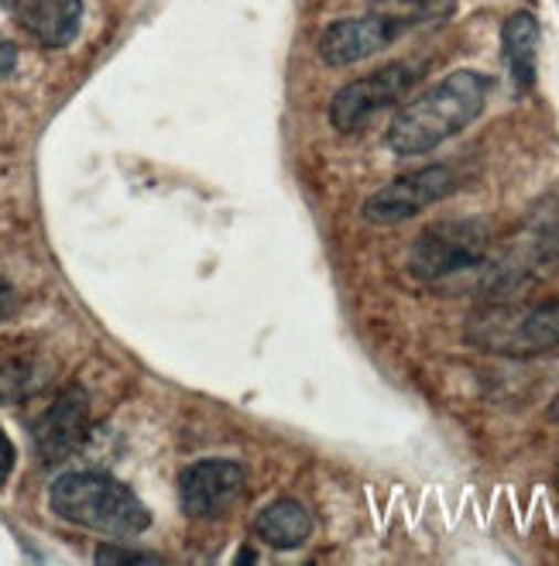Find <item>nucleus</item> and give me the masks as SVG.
Instances as JSON below:
<instances>
[{"label":"nucleus","mask_w":559,"mask_h":566,"mask_svg":"<svg viewBox=\"0 0 559 566\" xmlns=\"http://www.w3.org/2000/svg\"><path fill=\"white\" fill-rule=\"evenodd\" d=\"M491 80L477 70H456L394 114L388 148L402 158L425 155L467 130L487 107Z\"/></svg>","instance_id":"1"},{"label":"nucleus","mask_w":559,"mask_h":566,"mask_svg":"<svg viewBox=\"0 0 559 566\" xmlns=\"http://www.w3.org/2000/svg\"><path fill=\"white\" fill-rule=\"evenodd\" d=\"M49 505L62 522L117 539L141 536L151 525V512L145 509L141 497L117 478L101 471L62 474L49 491Z\"/></svg>","instance_id":"2"},{"label":"nucleus","mask_w":559,"mask_h":566,"mask_svg":"<svg viewBox=\"0 0 559 566\" xmlns=\"http://www.w3.org/2000/svg\"><path fill=\"white\" fill-rule=\"evenodd\" d=\"M491 264V227L477 217L440 220L425 227L409 251V272L419 282H453L481 275Z\"/></svg>","instance_id":"3"},{"label":"nucleus","mask_w":559,"mask_h":566,"mask_svg":"<svg viewBox=\"0 0 559 566\" xmlns=\"http://www.w3.org/2000/svg\"><path fill=\"white\" fill-rule=\"evenodd\" d=\"M467 344L487 354H559V298L539 306H487L467 319Z\"/></svg>","instance_id":"4"},{"label":"nucleus","mask_w":559,"mask_h":566,"mask_svg":"<svg viewBox=\"0 0 559 566\" xmlns=\"http://www.w3.org/2000/svg\"><path fill=\"white\" fill-rule=\"evenodd\" d=\"M453 189H456V176L450 165H425V169L405 172L381 186L375 196H368L365 207H360V217L375 227H394L436 207Z\"/></svg>","instance_id":"5"},{"label":"nucleus","mask_w":559,"mask_h":566,"mask_svg":"<svg viewBox=\"0 0 559 566\" xmlns=\"http://www.w3.org/2000/svg\"><path fill=\"white\" fill-rule=\"evenodd\" d=\"M415 80H419V65L412 62H391L371 76L350 80L330 99V124L337 130H360L371 117L399 104L415 86Z\"/></svg>","instance_id":"6"},{"label":"nucleus","mask_w":559,"mask_h":566,"mask_svg":"<svg viewBox=\"0 0 559 566\" xmlns=\"http://www.w3.org/2000/svg\"><path fill=\"white\" fill-rule=\"evenodd\" d=\"M247 491L244 463L213 457L196 460L179 474V502L189 518H220L234 509Z\"/></svg>","instance_id":"7"},{"label":"nucleus","mask_w":559,"mask_h":566,"mask_svg":"<svg viewBox=\"0 0 559 566\" xmlns=\"http://www.w3.org/2000/svg\"><path fill=\"white\" fill-rule=\"evenodd\" d=\"M89 437V398L83 388H65L35 426V453L42 463H62Z\"/></svg>","instance_id":"8"},{"label":"nucleus","mask_w":559,"mask_h":566,"mask_svg":"<svg viewBox=\"0 0 559 566\" xmlns=\"http://www.w3.org/2000/svg\"><path fill=\"white\" fill-rule=\"evenodd\" d=\"M399 39H402L399 28L368 11L360 18H344L326 28L319 35V59L326 65H334V70H347V65H357L378 55L381 49H388Z\"/></svg>","instance_id":"9"},{"label":"nucleus","mask_w":559,"mask_h":566,"mask_svg":"<svg viewBox=\"0 0 559 566\" xmlns=\"http://www.w3.org/2000/svg\"><path fill=\"white\" fill-rule=\"evenodd\" d=\"M11 14L45 49H65L80 35L83 0H11Z\"/></svg>","instance_id":"10"},{"label":"nucleus","mask_w":559,"mask_h":566,"mask_svg":"<svg viewBox=\"0 0 559 566\" xmlns=\"http://www.w3.org/2000/svg\"><path fill=\"white\" fill-rule=\"evenodd\" d=\"M502 55L515 90H532L539 62V21L529 11H515L502 24Z\"/></svg>","instance_id":"11"},{"label":"nucleus","mask_w":559,"mask_h":566,"mask_svg":"<svg viewBox=\"0 0 559 566\" xmlns=\"http://www.w3.org/2000/svg\"><path fill=\"white\" fill-rule=\"evenodd\" d=\"M254 532H257V539H265L272 549H299L313 536V515L299 502L282 497V502H272L268 509L257 512Z\"/></svg>","instance_id":"12"},{"label":"nucleus","mask_w":559,"mask_h":566,"mask_svg":"<svg viewBox=\"0 0 559 566\" xmlns=\"http://www.w3.org/2000/svg\"><path fill=\"white\" fill-rule=\"evenodd\" d=\"M368 11L409 35L425 24H443L456 14V0H368Z\"/></svg>","instance_id":"13"},{"label":"nucleus","mask_w":559,"mask_h":566,"mask_svg":"<svg viewBox=\"0 0 559 566\" xmlns=\"http://www.w3.org/2000/svg\"><path fill=\"white\" fill-rule=\"evenodd\" d=\"M96 563H161L158 553H138L124 546H101L96 549Z\"/></svg>","instance_id":"14"},{"label":"nucleus","mask_w":559,"mask_h":566,"mask_svg":"<svg viewBox=\"0 0 559 566\" xmlns=\"http://www.w3.org/2000/svg\"><path fill=\"white\" fill-rule=\"evenodd\" d=\"M14 463H18V450L11 443V437L4 429H0V488H4L14 474Z\"/></svg>","instance_id":"15"},{"label":"nucleus","mask_w":559,"mask_h":566,"mask_svg":"<svg viewBox=\"0 0 559 566\" xmlns=\"http://www.w3.org/2000/svg\"><path fill=\"white\" fill-rule=\"evenodd\" d=\"M14 310H18V292L8 279H0V319L14 316Z\"/></svg>","instance_id":"16"},{"label":"nucleus","mask_w":559,"mask_h":566,"mask_svg":"<svg viewBox=\"0 0 559 566\" xmlns=\"http://www.w3.org/2000/svg\"><path fill=\"white\" fill-rule=\"evenodd\" d=\"M18 65V49L11 42H0V76H8Z\"/></svg>","instance_id":"17"},{"label":"nucleus","mask_w":559,"mask_h":566,"mask_svg":"<svg viewBox=\"0 0 559 566\" xmlns=\"http://www.w3.org/2000/svg\"><path fill=\"white\" fill-rule=\"evenodd\" d=\"M549 419H552V422H559V395L549 402Z\"/></svg>","instance_id":"18"}]
</instances>
